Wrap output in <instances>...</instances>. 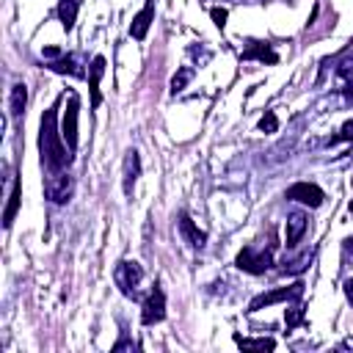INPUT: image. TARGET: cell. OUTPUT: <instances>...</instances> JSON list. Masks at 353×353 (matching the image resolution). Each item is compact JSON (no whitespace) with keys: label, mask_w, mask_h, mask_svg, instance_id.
<instances>
[{"label":"cell","mask_w":353,"mask_h":353,"mask_svg":"<svg viewBox=\"0 0 353 353\" xmlns=\"http://www.w3.org/2000/svg\"><path fill=\"white\" fill-rule=\"evenodd\" d=\"M50 72H58V75H69V78H86V69L80 67V61L75 56H61L56 61L47 64Z\"/></svg>","instance_id":"cell-15"},{"label":"cell","mask_w":353,"mask_h":353,"mask_svg":"<svg viewBox=\"0 0 353 353\" xmlns=\"http://www.w3.org/2000/svg\"><path fill=\"white\" fill-rule=\"evenodd\" d=\"M309 260H312V251H306L304 257H298V260H293V262H284V265H282V273H304L306 265H309Z\"/></svg>","instance_id":"cell-23"},{"label":"cell","mask_w":353,"mask_h":353,"mask_svg":"<svg viewBox=\"0 0 353 353\" xmlns=\"http://www.w3.org/2000/svg\"><path fill=\"white\" fill-rule=\"evenodd\" d=\"M235 342H238L243 350H273V348H276V339H271V337H260V339L235 337Z\"/></svg>","instance_id":"cell-19"},{"label":"cell","mask_w":353,"mask_h":353,"mask_svg":"<svg viewBox=\"0 0 353 353\" xmlns=\"http://www.w3.org/2000/svg\"><path fill=\"white\" fill-rule=\"evenodd\" d=\"M20 199H23V180L17 176L14 185H12V196H9V207H6V216H3V227L9 229L17 218V210H20Z\"/></svg>","instance_id":"cell-17"},{"label":"cell","mask_w":353,"mask_h":353,"mask_svg":"<svg viewBox=\"0 0 353 353\" xmlns=\"http://www.w3.org/2000/svg\"><path fill=\"white\" fill-rule=\"evenodd\" d=\"M56 111L58 108H50L39 124V155H42V166L47 168V174L67 171L72 163V149L67 146L61 130L56 127V119H58Z\"/></svg>","instance_id":"cell-1"},{"label":"cell","mask_w":353,"mask_h":353,"mask_svg":"<svg viewBox=\"0 0 353 353\" xmlns=\"http://www.w3.org/2000/svg\"><path fill=\"white\" fill-rule=\"evenodd\" d=\"M152 23H155V0H146L144 9H141V12L133 17V23H130V36H133L135 42L146 39V34H149Z\"/></svg>","instance_id":"cell-9"},{"label":"cell","mask_w":353,"mask_h":353,"mask_svg":"<svg viewBox=\"0 0 353 353\" xmlns=\"http://www.w3.org/2000/svg\"><path fill=\"white\" fill-rule=\"evenodd\" d=\"M72 191H75V180L69 176V171L50 174L47 183H45V196H47L53 205H58V207L72 199Z\"/></svg>","instance_id":"cell-4"},{"label":"cell","mask_w":353,"mask_h":353,"mask_svg":"<svg viewBox=\"0 0 353 353\" xmlns=\"http://www.w3.org/2000/svg\"><path fill=\"white\" fill-rule=\"evenodd\" d=\"M191 78H194V69H191V67H183L180 72L171 78V94H180V91L191 83Z\"/></svg>","instance_id":"cell-22"},{"label":"cell","mask_w":353,"mask_h":353,"mask_svg":"<svg viewBox=\"0 0 353 353\" xmlns=\"http://www.w3.org/2000/svg\"><path fill=\"white\" fill-rule=\"evenodd\" d=\"M339 78H342V94H345V100L353 105V64H350V61L339 67Z\"/></svg>","instance_id":"cell-20"},{"label":"cell","mask_w":353,"mask_h":353,"mask_svg":"<svg viewBox=\"0 0 353 353\" xmlns=\"http://www.w3.org/2000/svg\"><path fill=\"white\" fill-rule=\"evenodd\" d=\"M350 213H353V202H350Z\"/></svg>","instance_id":"cell-31"},{"label":"cell","mask_w":353,"mask_h":353,"mask_svg":"<svg viewBox=\"0 0 353 353\" xmlns=\"http://www.w3.org/2000/svg\"><path fill=\"white\" fill-rule=\"evenodd\" d=\"M180 232H183V238H185V243L191 246V249H205V243H207V232H202L194 221H191V216L188 213H180Z\"/></svg>","instance_id":"cell-12"},{"label":"cell","mask_w":353,"mask_h":353,"mask_svg":"<svg viewBox=\"0 0 353 353\" xmlns=\"http://www.w3.org/2000/svg\"><path fill=\"white\" fill-rule=\"evenodd\" d=\"M240 58L243 61H260V64H279V56H276V50L268 42H251L240 53Z\"/></svg>","instance_id":"cell-13"},{"label":"cell","mask_w":353,"mask_h":353,"mask_svg":"<svg viewBox=\"0 0 353 353\" xmlns=\"http://www.w3.org/2000/svg\"><path fill=\"white\" fill-rule=\"evenodd\" d=\"M235 265H238L240 271L251 273V276H260V273H265V271L273 265V246H268V249H265V246H262V249L246 246V249L238 254Z\"/></svg>","instance_id":"cell-2"},{"label":"cell","mask_w":353,"mask_h":353,"mask_svg":"<svg viewBox=\"0 0 353 353\" xmlns=\"http://www.w3.org/2000/svg\"><path fill=\"white\" fill-rule=\"evenodd\" d=\"M78 12H80V0H58V6H56V14H58V23L64 25V31H67V34H69V31L75 28Z\"/></svg>","instance_id":"cell-16"},{"label":"cell","mask_w":353,"mask_h":353,"mask_svg":"<svg viewBox=\"0 0 353 353\" xmlns=\"http://www.w3.org/2000/svg\"><path fill=\"white\" fill-rule=\"evenodd\" d=\"M138 174H141V155L135 149H127V155H124V180H122L127 199H133V188L138 183Z\"/></svg>","instance_id":"cell-11"},{"label":"cell","mask_w":353,"mask_h":353,"mask_svg":"<svg viewBox=\"0 0 353 353\" xmlns=\"http://www.w3.org/2000/svg\"><path fill=\"white\" fill-rule=\"evenodd\" d=\"M105 56H94L91 58V67H89V91H91V108H100L102 105V94H100V80L105 75Z\"/></svg>","instance_id":"cell-10"},{"label":"cell","mask_w":353,"mask_h":353,"mask_svg":"<svg viewBox=\"0 0 353 353\" xmlns=\"http://www.w3.org/2000/svg\"><path fill=\"white\" fill-rule=\"evenodd\" d=\"M113 350H138V345H135V342H133L127 334H122V339L113 345Z\"/></svg>","instance_id":"cell-27"},{"label":"cell","mask_w":353,"mask_h":353,"mask_svg":"<svg viewBox=\"0 0 353 353\" xmlns=\"http://www.w3.org/2000/svg\"><path fill=\"white\" fill-rule=\"evenodd\" d=\"M304 298V282H295L290 287H282V290H271V293H262L257 295L251 304H249V312H260L262 306H271V304H279V301H301Z\"/></svg>","instance_id":"cell-5"},{"label":"cell","mask_w":353,"mask_h":353,"mask_svg":"<svg viewBox=\"0 0 353 353\" xmlns=\"http://www.w3.org/2000/svg\"><path fill=\"white\" fill-rule=\"evenodd\" d=\"M141 279H144V268L135 260H122L116 265V271H113V282L122 290V295H127V298H135L138 295Z\"/></svg>","instance_id":"cell-3"},{"label":"cell","mask_w":353,"mask_h":353,"mask_svg":"<svg viewBox=\"0 0 353 353\" xmlns=\"http://www.w3.org/2000/svg\"><path fill=\"white\" fill-rule=\"evenodd\" d=\"M279 130V119L273 111H265V116L260 119V133H276Z\"/></svg>","instance_id":"cell-25"},{"label":"cell","mask_w":353,"mask_h":353,"mask_svg":"<svg viewBox=\"0 0 353 353\" xmlns=\"http://www.w3.org/2000/svg\"><path fill=\"white\" fill-rule=\"evenodd\" d=\"M301 323H304V306L298 301H290V309H284V326H287V331L295 328V326H301Z\"/></svg>","instance_id":"cell-21"},{"label":"cell","mask_w":353,"mask_h":353,"mask_svg":"<svg viewBox=\"0 0 353 353\" xmlns=\"http://www.w3.org/2000/svg\"><path fill=\"white\" fill-rule=\"evenodd\" d=\"M78 108H80L78 97L69 94V105H67V113H64V122H61V135H64V141L72 152L78 149Z\"/></svg>","instance_id":"cell-8"},{"label":"cell","mask_w":353,"mask_h":353,"mask_svg":"<svg viewBox=\"0 0 353 353\" xmlns=\"http://www.w3.org/2000/svg\"><path fill=\"white\" fill-rule=\"evenodd\" d=\"M210 17H213L216 28H221V31H224V25H227V17H229V12H227V9H218V6H216V9L210 12Z\"/></svg>","instance_id":"cell-26"},{"label":"cell","mask_w":353,"mask_h":353,"mask_svg":"<svg viewBox=\"0 0 353 353\" xmlns=\"http://www.w3.org/2000/svg\"><path fill=\"white\" fill-rule=\"evenodd\" d=\"M306 227H309L306 213L295 210V213H290V216H287V249H295V246H298V240L304 238Z\"/></svg>","instance_id":"cell-14"},{"label":"cell","mask_w":353,"mask_h":353,"mask_svg":"<svg viewBox=\"0 0 353 353\" xmlns=\"http://www.w3.org/2000/svg\"><path fill=\"white\" fill-rule=\"evenodd\" d=\"M45 58L56 61V58H61V50H58V47H45Z\"/></svg>","instance_id":"cell-28"},{"label":"cell","mask_w":353,"mask_h":353,"mask_svg":"<svg viewBox=\"0 0 353 353\" xmlns=\"http://www.w3.org/2000/svg\"><path fill=\"white\" fill-rule=\"evenodd\" d=\"M166 317V293L155 284V290L149 293V298L144 301V306H141V323L144 326H155V323H160Z\"/></svg>","instance_id":"cell-7"},{"label":"cell","mask_w":353,"mask_h":353,"mask_svg":"<svg viewBox=\"0 0 353 353\" xmlns=\"http://www.w3.org/2000/svg\"><path fill=\"white\" fill-rule=\"evenodd\" d=\"M345 298H348V301L353 304V276H350V279L345 282Z\"/></svg>","instance_id":"cell-29"},{"label":"cell","mask_w":353,"mask_h":353,"mask_svg":"<svg viewBox=\"0 0 353 353\" xmlns=\"http://www.w3.org/2000/svg\"><path fill=\"white\" fill-rule=\"evenodd\" d=\"M290 202H298V205H304V207H320L323 205V199H326V194L315 185V183H295V185H290L287 188V194H284Z\"/></svg>","instance_id":"cell-6"},{"label":"cell","mask_w":353,"mask_h":353,"mask_svg":"<svg viewBox=\"0 0 353 353\" xmlns=\"http://www.w3.org/2000/svg\"><path fill=\"white\" fill-rule=\"evenodd\" d=\"M342 246H345V251H348V254H353V238H348Z\"/></svg>","instance_id":"cell-30"},{"label":"cell","mask_w":353,"mask_h":353,"mask_svg":"<svg viewBox=\"0 0 353 353\" xmlns=\"http://www.w3.org/2000/svg\"><path fill=\"white\" fill-rule=\"evenodd\" d=\"M342 141H353V122H345L342 130L326 141V146H334V144H342Z\"/></svg>","instance_id":"cell-24"},{"label":"cell","mask_w":353,"mask_h":353,"mask_svg":"<svg viewBox=\"0 0 353 353\" xmlns=\"http://www.w3.org/2000/svg\"><path fill=\"white\" fill-rule=\"evenodd\" d=\"M25 102H28L25 83H14V89H12V119H20L25 113Z\"/></svg>","instance_id":"cell-18"}]
</instances>
